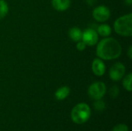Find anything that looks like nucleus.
I'll use <instances>...</instances> for the list:
<instances>
[{
	"label": "nucleus",
	"instance_id": "obj_1",
	"mask_svg": "<svg viewBox=\"0 0 132 131\" xmlns=\"http://www.w3.org/2000/svg\"><path fill=\"white\" fill-rule=\"evenodd\" d=\"M122 47L120 42L112 37H104L97 43L96 54L102 60H114L121 55Z\"/></svg>",
	"mask_w": 132,
	"mask_h": 131
},
{
	"label": "nucleus",
	"instance_id": "obj_2",
	"mask_svg": "<svg viewBox=\"0 0 132 131\" xmlns=\"http://www.w3.org/2000/svg\"><path fill=\"white\" fill-rule=\"evenodd\" d=\"M115 32L121 36L130 37L132 36V13L118 17L114 22Z\"/></svg>",
	"mask_w": 132,
	"mask_h": 131
},
{
	"label": "nucleus",
	"instance_id": "obj_3",
	"mask_svg": "<svg viewBox=\"0 0 132 131\" xmlns=\"http://www.w3.org/2000/svg\"><path fill=\"white\" fill-rule=\"evenodd\" d=\"M91 110L90 107L85 103L77 104L71 111V119L75 124H82L86 123L90 117Z\"/></svg>",
	"mask_w": 132,
	"mask_h": 131
},
{
	"label": "nucleus",
	"instance_id": "obj_4",
	"mask_svg": "<svg viewBox=\"0 0 132 131\" xmlns=\"http://www.w3.org/2000/svg\"><path fill=\"white\" fill-rule=\"evenodd\" d=\"M107 92V87L104 83L97 81L95 83H93L88 88L87 93L89 97L96 100L102 99L103 97L105 95Z\"/></svg>",
	"mask_w": 132,
	"mask_h": 131
},
{
	"label": "nucleus",
	"instance_id": "obj_5",
	"mask_svg": "<svg viewBox=\"0 0 132 131\" xmlns=\"http://www.w3.org/2000/svg\"><path fill=\"white\" fill-rule=\"evenodd\" d=\"M92 16L98 22H104L111 17V11L106 5H101L95 7L92 12Z\"/></svg>",
	"mask_w": 132,
	"mask_h": 131
},
{
	"label": "nucleus",
	"instance_id": "obj_6",
	"mask_svg": "<svg viewBox=\"0 0 132 131\" xmlns=\"http://www.w3.org/2000/svg\"><path fill=\"white\" fill-rule=\"evenodd\" d=\"M125 66L121 62H117L113 64L109 69V76L111 80L118 82L124 77V76L125 75Z\"/></svg>",
	"mask_w": 132,
	"mask_h": 131
},
{
	"label": "nucleus",
	"instance_id": "obj_7",
	"mask_svg": "<svg viewBox=\"0 0 132 131\" xmlns=\"http://www.w3.org/2000/svg\"><path fill=\"white\" fill-rule=\"evenodd\" d=\"M98 36H99L96 29L93 28H87L83 32L81 40L87 45V46H93L97 45L98 42Z\"/></svg>",
	"mask_w": 132,
	"mask_h": 131
},
{
	"label": "nucleus",
	"instance_id": "obj_8",
	"mask_svg": "<svg viewBox=\"0 0 132 131\" xmlns=\"http://www.w3.org/2000/svg\"><path fill=\"white\" fill-rule=\"evenodd\" d=\"M91 69L93 73L97 76H102L104 75L106 72V66L104 61L100 58H95L91 65Z\"/></svg>",
	"mask_w": 132,
	"mask_h": 131
},
{
	"label": "nucleus",
	"instance_id": "obj_9",
	"mask_svg": "<svg viewBox=\"0 0 132 131\" xmlns=\"http://www.w3.org/2000/svg\"><path fill=\"white\" fill-rule=\"evenodd\" d=\"M51 5L55 10L58 12H63L70 8L71 5V1L70 0H52Z\"/></svg>",
	"mask_w": 132,
	"mask_h": 131
},
{
	"label": "nucleus",
	"instance_id": "obj_10",
	"mask_svg": "<svg viewBox=\"0 0 132 131\" xmlns=\"http://www.w3.org/2000/svg\"><path fill=\"white\" fill-rule=\"evenodd\" d=\"M82 33H83V31L77 27V26H74V27H72L69 29L68 31V36L70 37V39L73 41V42H79L82 39Z\"/></svg>",
	"mask_w": 132,
	"mask_h": 131
},
{
	"label": "nucleus",
	"instance_id": "obj_11",
	"mask_svg": "<svg viewBox=\"0 0 132 131\" xmlns=\"http://www.w3.org/2000/svg\"><path fill=\"white\" fill-rule=\"evenodd\" d=\"M70 93V89L67 86H63L60 87L55 92V98L57 100H65Z\"/></svg>",
	"mask_w": 132,
	"mask_h": 131
},
{
	"label": "nucleus",
	"instance_id": "obj_12",
	"mask_svg": "<svg viewBox=\"0 0 132 131\" xmlns=\"http://www.w3.org/2000/svg\"><path fill=\"white\" fill-rule=\"evenodd\" d=\"M98 36H101L102 37H108L112 32V29L111 27L108 25V24H101L97 27L96 29Z\"/></svg>",
	"mask_w": 132,
	"mask_h": 131
},
{
	"label": "nucleus",
	"instance_id": "obj_13",
	"mask_svg": "<svg viewBox=\"0 0 132 131\" xmlns=\"http://www.w3.org/2000/svg\"><path fill=\"white\" fill-rule=\"evenodd\" d=\"M131 81H132V74L131 73H129L128 74H127L125 78L123 79V86L124 88L128 90V92H131L132 90V86H131Z\"/></svg>",
	"mask_w": 132,
	"mask_h": 131
},
{
	"label": "nucleus",
	"instance_id": "obj_14",
	"mask_svg": "<svg viewBox=\"0 0 132 131\" xmlns=\"http://www.w3.org/2000/svg\"><path fill=\"white\" fill-rule=\"evenodd\" d=\"M9 12L8 3L5 0H0V19L5 18Z\"/></svg>",
	"mask_w": 132,
	"mask_h": 131
},
{
	"label": "nucleus",
	"instance_id": "obj_15",
	"mask_svg": "<svg viewBox=\"0 0 132 131\" xmlns=\"http://www.w3.org/2000/svg\"><path fill=\"white\" fill-rule=\"evenodd\" d=\"M94 107L97 111H103L105 109V107H106V104H105L104 101L102 100L101 99L96 100L94 103Z\"/></svg>",
	"mask_w": 132,
	"mask_h": 131
},
{
	"label": "nucleus",
	"instance_id": "obj_16",
	"mask_svg": "<svg viewBox=\"0 0 132 131\" xmlns=\"http://www.w3.org/2000/svg\"><path fill=\"white\" fill-rule=\"evenodd\" d=\"M119 92H120V90H119L118 86H113L109 90V95L112 98H116L119 95Z\"/></svg>",
	"mask_w": 132,
	"mask_h": 131
},
{
	"label": "nucleus",
	"instance_id": "obj_17",
	"mask_svg": "<svg viewBox=\"0 0 132 131\" xmlns=\"http://www.w3.org/2000/svg\"><path fill=\"white\" fill-rule=\"evenodd\" d=\"M111 131H128V127L126 124H121L115 126Z\"/></svg>",
	"mask_w": 132,
	"mask_h": 131
},
{
	"label": "nucleus",
	"instance_id": "obj_18",
	"mask_svg": "<svg viewBox=\"0 0 132 131\" xmlns=\"http://www.w3.org/2000/svg\"><path fill=\"white\" fill-rule=\"evenodd\" d=\"M76 47H77V49L79 50V51H84L85 49H86V47H87V45L82 41V40H80V41H79V42H77V46H76Z\"/></svg>",
	"mask_w": 132,
	"mask_h": 131
},
{
	"label": "nucleus",
	"instance_id": "obj_19",
	"mask_svg": "<svg viewBox=\"0 0 132 131\" xmlns=\"http://www.w3.org/2000/svg\"><path fill=\"white\" fill-rule=\"evenodd\" d=\"M85 2L89 6H94L97 3V0H85Z\"/></svg>",
	"mask_w": 132,
	"mask_h": 131
},
{
	"label": "nucleus",
	"instance_id": "obj_20",
	"mask_svg": "<svg viewBox=\"0 0 132 131\" xmlns=\"http://www.w3.org/2000/svg\"><path fill=\"white\" fill-rule=\"evenodd\" d=\"M127 54H128V58L130 59H132V46H129V47H128V53H127Z\"/></svg>",
	"mask_w": 132,
	"mask_h": 131
},
{
	"label": "nucleus",
	"instance_id": "obj_21",
	"mask_svg": "<svg viewBox=\"0 0 132 131\" xmlns=\"http://www.w3.org/2000/svg\"><path fill=\"white\" fill-rule=\"evenodd\" d=\"M125 3L128 5H131L132 4V0H125Z\"/></svg>",
	"mask_w": 132,
	"mask_h": 131
}]
</instances>
